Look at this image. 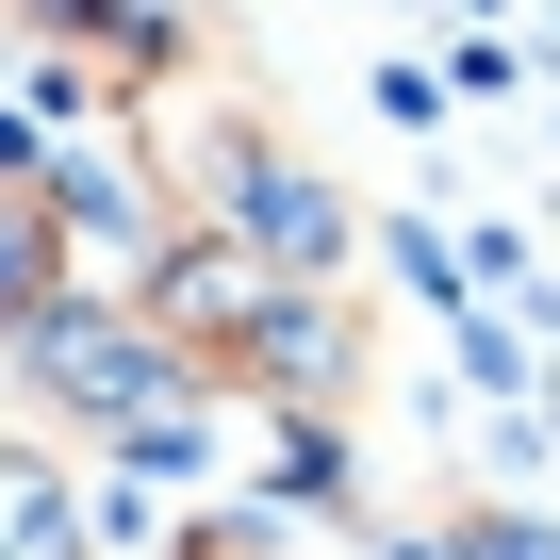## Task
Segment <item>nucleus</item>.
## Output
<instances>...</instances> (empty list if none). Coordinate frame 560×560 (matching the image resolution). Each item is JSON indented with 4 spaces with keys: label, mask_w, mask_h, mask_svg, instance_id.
<instances>
[{
    "label": "nucleus",
    "mask_w": 560,
    "mask_h": 560,
    "mask_svg": "<svg viewBox=\"0 0 560 560\" xmlns=\"http://www.w3.org/2000/svg\"><path fill=\"white\" fill-rule=\"evenodd\" d=\"M182 560H298V544H280L264 511H231V527H182Z\"/></svg>",
    "instance_id": "obj_2"
},
{
    "label": "nucleus",
    "mask_w": 560,
    "mask_h": 560,
    "mask_svg": "<svg viewBox=\"0 0 560 560\" xmlns=\"http://www.w3.org/2000/svg\"><path fill=\"white\" fill-rule=\"evenodd\" d=\"M83 544H100V511H83L67 445L50 429H0V560H83Z\"/></svg>",
    "instance_id": "obj_1"
}]
</instances>
